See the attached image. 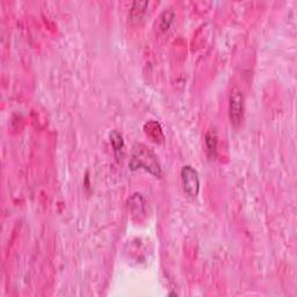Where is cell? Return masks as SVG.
Listing matches in <instances>:
<instances>
[{"mask_svg":"<svg viewBox=\"0 0 297 297\" xmlns=\"http://www.w3.org/2000/svg\"><path fill=\"white\" fill-rule=\"evenodd\" d=\"M129 167L131 170L143 169L148 171L157 178H162L163 170L160 166L158 157L151 148L143 143H135L131 150L130 160H129Z\"/></svg>","mask_w":297,"mask_h":297,"instance_id":"1","label":"cell"},{"mask_svg":"<svg viewBox=\"0 0 297 297\" xmlns=\"http://www.w3.org/2000/svg\"><path fill=\"white\" fill-rule=\"evenodd\" d=\"M243 115H244V95L241 89L232 88L229 96V116L231 123L235 127H238L242 123Z\"/></svg>","mask_w":297,"mask_h":297,"instance_id":"2","label":"cell"},{"mask_svg":"<svg viewBox=\"0 0 297 297\" xmlns=\"http://www.w3.org/2000/svg\"><path fill=\"white\" fill-rule=\"evenodd\" d=\"M181 180L185 192L189 196H198L200 192V178L199 173L191 165H185L181 169Z\"/></svg>","mask_w":297,"mask_h":297,"instance_id":"3","label":"cell"},{"mask_svg":"<svg viewBox=\"0 0 297 297\" xmlns=\"http://www.w3.org/2000/svg\"><path fill=\"white\" fill-rule=\"evenodd\" d=\"M144 131L156 143H163L164 139H165V135H164L162 126L155 120H150L144 124Z\"/></svg>","mask_w":297,"mask_h":297,"instance_id":"4","label":"cell"},{"mask_svg":"<svg viewBox=\"0 0 297 297\" xmlns=\"http://www.w3.org/2000/svg\"><path fill=\"white\" fill-rule=\"evenodd\" d=\"M109 138L114 150V155H115L117 160H120L121 157L123 156V150H124L123 136L119 130H112L109 134Z\"/></svg>","mask_w":297,"mask_h":297,"instance_id":"5","label":"cell"},{"mask_svg":"<svg viewBox=\"0 0 297 297\" xmlns=\"http://www.w3.org/2000/svg\"><path fill=\"white\" fill-rule=\"evenodd\" d=\"M129 210H130L131 214L134 215H142L145 213V200L143 198L142 194H138L136 193L129 199Z\"/></svg>","mask_w":297,"mask_h":297,"instance_id":"6","label":"cell"},{"mask_svg":"<svg viewBox=\"0 0 297 297\" xmlns=\"http://www.w3.org/2000/svg\"><path fill=\"white\" fill-rule=\"evenodd\" d=\"M148 1H134L131 5V8L129 10V19L132 22H137L144 15L146 7H148Z\"/></svg>","mask_w":297,"mask_h":297,"instance_id":"7","label":"cell"},{"mask_svg":"<svg viewBox=\"0 0 297 297\" xmlns=\"http://www.w3.org/2000/svg\"><path fill=\"white\" fill-rule=\"evenodd\" d=\"M205 142L207 146V151H208L209 156L214 158L217 155V148H218V137L216 131L210 129V130L207 131L205 136Z\"/></svg>","mask_w":297,"mask_h":297,"instance_id":"8","label":"cell"},{"mask_svg":"<svg viewBox=\"0 0 297 297\" xmlns=\"http://www.w3.org/2000/svg\"><path fill=\"white\" fill-rule=\"evenodd\" d=\"M174 19V10L169 7V8H165L160 13L158 17V26L159 29L162 31H165L170 28L172 21Z\"/></svg>","mask_w":297,"mask_h":297,"instance_id":"9","label":"cell"}]
</instances>
